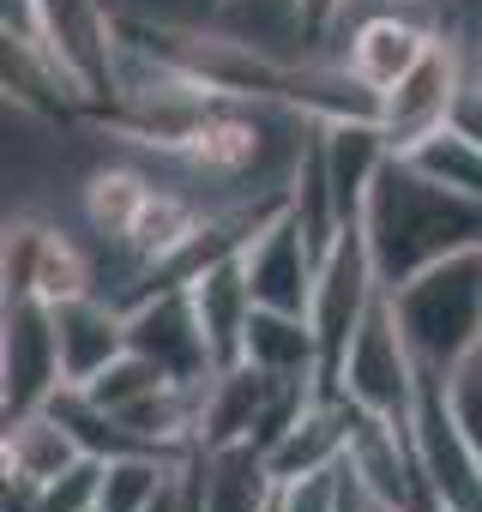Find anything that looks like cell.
<instances>
[{
	"instance_id": "obj_11",
	"label": "cell",
	"mask_w": 482,
	"mask_h": 512,
	"mask_svg": "<svg viewBox=\"0 0 482 512\" xmlns=\"http://www.w3.org/2000/svg\"><path fill=\"white\" fill-rule=\"evenodd\" d=\"M284 476L260 440H217L199 446V500L205 512H272Z\"/></svg>"
},
{
	"instance_id": "obj_18",
	"label": "cell",
	"mask_w": 482,
	"mask_h": 512,
	"mask_svg": "<svg viewBox=\"0 0 482 512\" xmlns=\"http://www.w3.org/2000/svg\"><path fill=\"white\" fill-rule=\"evenodd\" d=\"M163 386H169V374H163L151 356L127 350V356H115V362H109L97 380H85L79 392H85L91 404H103L109 416H127L133 404H145V398H151V392H163Z\"/></svg>"
},
{
	"instance_id": "obj_10",
	"label": "cell",
	"mask_w": 482,
	"mask_h": 512,
	"mask_svg": "<svg viewBox=\"0 0 482 512\" xmlns=\"http://www.w3.org/2000/svg\"><path fill=\"white\" fill-rule=\"evenodd\" d=\"M55 344H61V386L97 380L115 356H127V308L103 290L55 302Z\"/></svg>"
},
{
	"instance_id": "obj_9",
	"label": "cell",
	"mask_w": 482,
	"mask_h": 512,
	"mask_svg": "<svg viewBox=\"0 0 482 512\" xmlns=\"http://www.w3.org/2000/svg\"><path fill=\"white\" fill-rule=\"evenodd\" d=\"M0 380H7V416L43 410L61 392V344H55L49 302L7 296V314H0Z\"/></svg>"
},
{
	"instance_id": "obj_24",
	"label": "cell",
	"mask_w": 482,
	"mask_h": 512,
	"mask_svg": "<svg viewBox=\"0 0 482 512\" xmlns=\"http://www.w3.org/2000/svg\"><path fill=\"white\" fill-rule=\"evenodd\" d=\"M217 7H223V0H205V19H211V13H217Z\"/></svg>"
},
{
	"instance_id": "obj_14",
	"label": "cell",
	"mask_w": 482,
	"mask_h": 512,
	"mask_svg": "<svg viewBox=\"0 0 482 512\" xmlns=\"http://www.w3.org/2000/svg\"><path fill=\"white\" fill-rule=\"evenodd\" d=\"M241 362H254L260 374H290V380H320V338L308 326V314H284V308H260L241 338Z\"/></svg>"
},
{
	"instance_id": "obj_19",
	"label": "cell",
	"mask_w": 482,
	"mask_h": 512,
	"mask_svg": "<svg viewBox=\"0 0 482 512\" xmlns=\"http://www.w3.org/2000/svg\"><path fill=\"white\" fill-rule=\"evenodd\" d=\"M338 506H344V464L290 476L278 488V512H338Z\"/></svg>"
},
{
	"instance_id": "obj_12",
	"label": "cell",
	"mask_w": 482,
	"mask_h": 512,
	"mask_svg": "<svg viewBox=\"0 0 482 512\" xmlns=\"http://www.w3.org/2000/svg\"><path fill=\"white\" fill-rule=\"evenodd\" d=\"M187 296H193V314L205 326L211 362L217 368H235L241 362V338H248V320H254V290H248V272H241V247L205 260L187 278Z\"/></svg>"
},
{
	"instance_id": "obj_8",
	"label": "cell",
	"mask_w": 482,
	"mask_h": 512,
	"mask_svg": "<svg viewBox=\"0 0 482 512\" xmlns=\"http://www.w3.org/2000/svg\"><path fill=\"white\" fill-rule=\"evenodd\" d=\"M241 272L260 308H284V314H308L314 302V278H320V253L308 241V229L296 223L290 199L241 241Z\"/></svg>"
},
{
	"instance_id": "obj_26",
	"label": "cell",
	"mask_w": 482,
	"mask_h": 512,
	"mask_svg": "<svg viewBox=\"0 0 482 512\" xmlns=\"http://www.w3.org/2000/svg\"><path fill=\"white\" fill-rule=\"evenodd\" d=\"M380 512H398V506H380Z\"/></svg>"
},
{
	"instance_id": "obj_17",
	"label": "cell",
	"mask_w": 482,
	"mask_h": 512,
	"mask_svg": "<svg viewBox=\"0 0 482 512\" xmlns=\"http://www.w3.org/2000/svg\"><path fill=\"white\" fill-rule=\"evenodd\" d=\"M181 458L175 452H127V458H109L103 464V500H97V512H151V500L163 494V482H169V470Z\"/></svg>"
},
{
	"instance_id": "obj_22",
	"label": "cell",
	"mask_w": 482,
	"mask_h": 512,
	"mask_svg": "<svg viewBox=\"0 0 482 512\" xmlns=\"http://www.w3.org/2000/svg\"><path fill=\"white\" fill-rule=\"evenodd\" d=\"M386 7H434V0H386Z\"/></svg>"
},
{
	"instance_id": "obj_1",
	"label": "cell",
	"mask_w": 482,
	"mask_h": 512,
	"mask_svg": "<svg viewBox=\"0 0 482 512\" xmlns=\"http://www.w3.org/2000/svg\"><path fill=\"white\" fill-rule=\"evenodd\" d=\"M362 235L374 253V272L380 284H404L422 266L446 260V253L482 247V199H464L452 187H440L434 175H422L410 157H386L368 205H362Z\"/></svg>"
},
{
	"instance_id": "obj_4",
	"label": "cell",
	"mask_w": 482,
	"mask_h": 512,
	"mask_svg": "<svg viewBox=\"0 0 482 512\" xmlns=\"http://www.w3.org/2000/svg\"><path fill=\"white\" fill-rule=\"evenodd\" d=\"M380 272H374V253H368V235H362V217L338 229V241L320 253V278H314V302H308V326L320 338V392L338 386V368H344V350L350 338L362 332L374 296H380Z\"/></svg>"
},
{
	"instance_id": "obj_13",
	"label": "cell",
	"mask_w": 482,
	"mask_h": 512,
	"mask_svg": "<svg viewBox=\"0 0 482 512\" xmlns=\"http://www.w3.org/2000/svg\"><path fill=\"white\" fill-rule=\"evenodd\" d=\"M157 187H163V181L145 175V169H133V163H97V169L79 181V217H85L91 241H97L103 253H121V247L133 241L145 205L157 199Z\"/></svg>"
},
{
	"instance_id": "obj_6",
	"label": "cell",
	"mask_w": 482,
	"mask_h": 512,
	"mask_svg": "<svg viewBox=\"0 0 482 512\" xmlns=\"http://www.w3.org/2000/svg\"><path fill=\"white\" fill-rule=\"evenodd\" d=\"M103 290V266L85 235L43 223V217H13L7 223V296H37V302H67Z\"/></svg>"
},
{
	"instance_id": "obj_21",
	"label": "cell",
	"mask_w": 482,
	"mask_h": 512,
	"mask_svg": "<svg viewBox=\"0 0 482 512\" xmlns=\"http://www.w3.org/2000/svg\"><path fill=\"white\" fill-rule=\"evenodd\" d=\"M338 7H344V0H302V13H308V25H314V49H320V37L332 31Z\"/></svg>"
},
{
	"instance_id": "obj_7",
	"label": "cell",
	"mask_w": 482,
	"mask_h": 512,
	"mask_svg": "<svg viewBox=\"0 0 482 512\" xmlns=\"http://www.w3.org/2000/svg\"><path fill=\"white\" fill-rule=\"evenodd\" d=\"M127 344H133L139 356H151V362H157L169 380H181V386H205V380L217 374L187 284H157V290L133 296V302H127Z\"/></svg>"
},
{
	"instance_id": "obj_15",
	"label": "cell",
	"mask_w": 482,
	"mask_h": 512,
	"mask_svg": "<svg viewBox=\"0 0 482 512\" xmlns=\"http://www.w3.org/2000/svg\"><path fill=\"white\" fill-rule=\"evenodd\" d=\"M85 446L79 434L43 404V410H25V416H7V440H0V464L7 476H25V482H49L61 476L67 464H79Z\"/></svg>"
},
{
	"instance_id": "obj_23",
	"label": "cell",
	"mask_w": 482,
	"mask_h": 512,
	"mask_svg": "<svg viewBox=\"0 0 482 512\" xmlns=\"http://www.w3.org/2000/svg\"><path fill=\"white\" fill-rule=\"evenodd\" d=\"M476 85H482V43H476Z\"/></svg>"
},
{
	"instance_id": "obj_25",
	"label": "cell",
	"mask_w": 482,
	"mask_h": 512,
	"mask_svg": "<svg viewBox=\"0 0 482 512\" xmlns=\"http://www.w3.org/2000/svg\"><path fill=\"white\" fill-rule=\"evenodd\" d=\"M476 362H482V344H476Z\"/></svg>"
},
{
	"instance_id": "obj_5",
	"label": "cell",
	"mask_w": 482,
	"mask_h": 512,
	"mask_svg": "<svg viewBox=\"0 0 482 512\" xmlns=\"http://www.w3.org/2000/svg\"><path fill=\"white\" fill-rule=\"evenodd\" d=\"M470 79H476V43L458 37V31H440L428 43V55L392 91H380V133H386V145L410 151L416 139L440 133L452 121V109H458Z\"/></svg>"
},
{
	"instance_id": "obj_16",
	"label": "cell",
	"mask_w": 482,
	"mask_h": 512,
	"mask_svg": "<svg viewBox=\"0 0 482 512\" xmlns=\"http://www.w3.org/2000/svg\"><path fill=\"white\" fill-rule=\"evenodd\" d=\"M398 157H410L422 175H434L440 187H452V193H464V199H482V145L470 139V133H458L452 121L440 127V133H428V139H416L410 151H398Z\"/></svg>"
},
{
	"instance_id": "obj_3",
	"label": "cell",
	"mask_w": 482,
	"mask_h": 512,
	"mask_svg": "<svg viewBox=\"0 0 482 512\" xmlns=\"http://www.w3.org/2000/svg\"><path fill=\"white\" fill-rule=\"evenodd\" d=\"M332 392H344L356 410H368V416H380V422H404V428H410L416 398H422V362H416V350H410V338H404V326H398L386 290L374 296L362 332L350 338Z\"/></svg>"
},
{
	"instance_id": "obj_20",
	"label": "cell",
	"mask_w": 482,
	"mask_h": 512,
	"mask_svg": "<svg viewBox=\"0 0 482 512\" xmlns=\"http://www.w3.org/2000/svg\"><path fill=\"white\" fill-rule=\"evenodd\" d=\"M452 127L470 133V139L482 145V85H476V79L464 85V97H458V109H452Z\"/></svg>"
},
{
	"instance_id": "obj_2",
	"label": "cell",
	"mask_w": 482,
	"mask_h": 512,
	"mask_svg": "<svg viewBox=\"0 0 482 512\" xmlns=\"http://www.w3.org/2000/svg\"><path fill=\"white\" fill-rule=\"evenodd\" d=\"M392 314L422 362V374L452 380L458 368L476 362L482 344V247L446 253V260L422 266L416 278L392 284Z\"/></svg>"
}]
</instances>
